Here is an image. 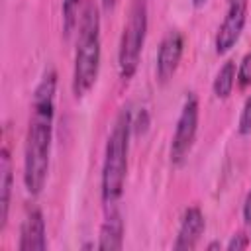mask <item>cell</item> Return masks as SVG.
I'll return each instance as SVG.
<instances>
[{
	"instance_id": "ac0fdd59",
	"label": "cell",
	"mask_w": 251,
	"mask_h": 251,
	"mask_svg": "<svg viewBox=\"0 0 251 251\" xmlns=\"http://www.w3.org/2000/svg\"><path fill=\"white\" fill-rule=\"evenodd\" d=\"M116 2L118 0H102V6H104V10H112L116 6Z\"/></svg>"
},
{
	"instance_id": "30bf717a",
	"label": "cell",
	"mask_w": 251,
	"mask_h": 251,
	"mask_svg": "<svg viewBox=\"0 0 251 251\" xmlns=\"http://www.w3.org/2000/svg\"><path fill=\"white\" fill-rule=\"evenodd\" d=\"M124 245V222L120 212L108 210V218L100 227V235H98V249L102 251H120Z\"/></svg>"
},
{
	"instance_id": "d6986e66",
	"label": "cell",
	"mask_w": 251,
	"mask_h": 251,
	"mask_svg": "<svg viewBox=\"0 0 251 251\" xmlns=\"http://www.w3.org/2000/svg\"><path fill=\"white\" fill-rule=\"evenodd\" d=\"M222 247V243L220 241H212L210 245H208V251H214V249H220Z\"/></svg>"
},
{
	"instance_id": "44dd1931",
	"label": "cell",
	"mask_w": 251,
	"mask_h": 251,
	"mask_svg": "<svg viewBox=\"0 0 251 251\" xmlns=\"http://www.w3.org/2000/svg\"><path fill=\"white\" fill-rule=\"evenodd\" d=\"M229 2H233V0H229Z\"/></svg>"
},
{
	"instance_id": "ffe728a7",
	"label": "cell",
	"mask_w": 251,
	"mask_h": 251,
	"mask_svg": "<svg viewBox=\"0 0 251 251\" xmlns=\"http://www.w3.org/2000/svg\"><path fill=\"white\" fill-rule=\"evenodd\" d=\"M206 2H208V0H192V4H194L196 8H200V6H204Z\"/></svg>"
},
{
	"instance_id": "2e32d148",
	"label": "cell",
	"mask_w": 251,
	"mask_h": 251,
	"mask_svg": "<svg viewBox=\"0 0 251 251\" xmlns=\"http://www.w3.org/2000/svg\"><path fill=\"white\" fill-rule=\"evenodd\" d=\"M247 247H249V237L245 233H241V231L239 233H233L231 239L226 245L227 251H239V249H247Z\"/></svg>"
},
{
	"instance_id": "9a60e30c",
	"label": "cell",
	"mask_w": 251,
	"mask_h": 251,
	"mask_svg": "<svg viewBox=\"0 0 251 251\" xmlns=\"http://www.w3.org/2000/svg\"><path fill=\"white\" fill-rule=\"evenodd\" d=\"M237 84L241 88L251 86V51L239 63V69H237Z\"/></svg>"
},
{
	"instance_id": "3957f363",
	"label": "cell",
	"mask_w": 251,
	"mask_h": 251,
	"mask_svg": "<svg viewBox=\"0 0 251 251\" xmlns=\"http://www.w3.org/2000/svg\"><path fill=\"white\" fill-rule=\"evenodd\" d=\"M100 16L98 8L90 2L86 4L78 24V39L73 67V94L76 98H82L94 86L100 69Z\"/></svg>"
},
{
	"instance_id": "52a82bcc",
	"label": "cell",
	"mask_w": 251,
	"mask_h": 251,
	"mask_svg": "<svg viewBox=\"0 0 251 251\" xmlns=\"http://www.w3.org/2000/svg\"><path fill=\"white\" fill-rule=\"evenodd\" d=\"M182 51H184V37L180 31H169L161 39L157 51V78L161 84H167L175 76Z\"/></svg>"
},
{
	"instance_id": "8fae6325",
	"label": "cell",
	"mask_w": 251,
	"mask_h": 251,
	"mask_svg": "<svg viewBox=\"0 0 251 251\" xmlns=\"http://www.w3.org/2000/svg\"><path fill=\"white\" fill-rule=\"evenodd\" d=\"M10 196H12V157L8 147H4L0 153V231L6 227L8 222Z\"/></svg>"
},
{
	"instance_id": "277c9868",
	"label": "cell",
	"mask_w": 251,
	"mask_h": 251,
	"mask_svg": "<svg viewBox=\"0 0 251 251\" xmlns=\"http://www.w3.org/2000/svg\"><path fill=\"white\" fill-rule=\"evenodd\" d=\"M145 33H147V4L145 0H133L118 49V69L122 80H129L135 75L141 49L145 43Z\"/></svg>"
},
{
	"instance_id": "4fadbf2b",
	"label": "cell",
	"mask_w": 251,
	"mask_h": 251,
	"mask_svg": "<svg viewBox=\"0 0 251 251\" xmlns=\"http://www.w3.org/2000/svg\"><path fill=\"white\" fill-rule=\"evenodd\" d=\"M82 0H63V29L65 35H71L75 25L78 24V6Z\"/></svg>"
},
{
	"instance_id": "5bb4252c",
	"label": "cell",
	"mask_w": 251,
	"mask_h": 251,
	"mask_svg": "<svg viewBox=\"0 0 251 251\" xmlns=\"http://www.w3.org/2000/svg\"><path fill=\"white\" fill-rule=\"evenodd\" d=\"M237 131H239V135H249L251 133V94L247 96V100H245V104L241 108Z\"/></svg>"
},
{
	"instance_id": "5b68a950",
	"label": "cell",
	"mask_w": 251,
	"mask_h": 251,
	"mask_svg": "<svg viewBox=\"0 0 251 251\" xmlns=\"http://www.w3.org/2000/svg\"><path fill=\"white\" fill-rule=\"evenodd\" d=\"M198 131V98L196 94H188L180 108L173 143H171V161L173 165H182L186 155L190 153Z\"/></svg>"
},
{
	"instance_id": "6da1fadb",
	"label": "cell",
	"mask_w": 251,
	"mask_h": 251,
	"mask_svg": "<svg viewBox=\"0 0 251 251\" xmlns=\"http://www.w3.org/2000/svg\"><path fill=\"white\" fill-rule=\"evenodd\" d=\"M55 90L57 73L49 69L45 71V75L41 76L39 84L33 90L31 114L24 147V186L31 196H37L43 190L49 173L55 120Z\"/></svg>"
},
{
	"instance_id": "9c48e42d",
	"label": "cell",
	"mask_w": 251,
	"mask_h": 251,
	"mask_svg": "<svg viewBox=\"0 0 251 251\" xmlns=\"http://www.w3.org/2000/svg\"><path fill=\"white\" fill-rule=\"evenodd\" d=\"M47 247V237H45V220L39 208H33L27 212L22 231H20V251H43Z\"/></svg>"
},
{
	"instance_id": "e0dca14e",
	"label": "cell",
	"mask_w": 251,
	"mask_h": 251,
	"mask_svg": "<svg viewBox=\"0 0 251 251\" xmlns=\"http://www.w3.org/2000/svg\"><path fill=\"white\" fill-rule=\"evenodd\" d=\"M243 220L245 224H251V190L247 192L245 202H243Z\"/></svg>"
},
{
	"instance_id": "8992f818",
	"label": "cell",
	"mask_w": 251,
	"mask_h": 251,
	"mask_svg": "<svg viewBox=\"0 0 251 251\" xmlns=\"http://www.w3.org/2000/svg\"><path fill=\"white\" fill-rule=\"evenodd\" d=\"M245 22H247V0L229 2L227 14L224 16V22L220 24L216 39H214V47L218 55H226L227 51H231V47L241 37Z\"/></svg>"
},
{
	"instance_id": "7c38bea8",
	"label": "cell",
	"mask_w": 251,
	"mask_h": 251,
	"mask_svg": "<svg viewBox=\"0 0 251 251\" xmlns=\"http://www.w3.org/2000/svg\"><path fill=\"white\" fill-rule=\"evenodd\" d=\"M235 78H237V75H235V63L233 61H226L220 67V71H218V75L214 78V84H212V90H214L216 98L226 100L231 94V90H233Z\"/></svg>"
},
{
	"instance_id": "7a4b0ae2",
	"label": "cell",
	"mask_w": 251,
	"mask_h": 251,
	"mask_svg": "<svg viewBox=\"0 0 251 251\" xmlns=\"http://www.w3.org/2000/svg\"><path fill=\"white\" fill-rule=\"evenodd\" d=\"M129 131H131V114H129V108H122L108 135L104 163H102L100 192H102V202L108 210L116 208V202L124 192L126 173H127Z\"/></svg>"
},
{
	"instance_id": "ba28073f",
	"label": "cell",
	"mask_w": 251,
	"mask_h": 251,
	"mask_svg": "<svg viewBox=\"0 0 251 251\" xmlns=\"http://www.w3.org/2000/svg\"><path fill=\"white\" fill-rule=\"evenodd\" d=\"M206 222H204V214L200 212V208L190 206L184 210L180 226H178V233H176V241H175V249L176 251H190L198 245L202 233H204Z\"/></svg>"
}]
</instances>
